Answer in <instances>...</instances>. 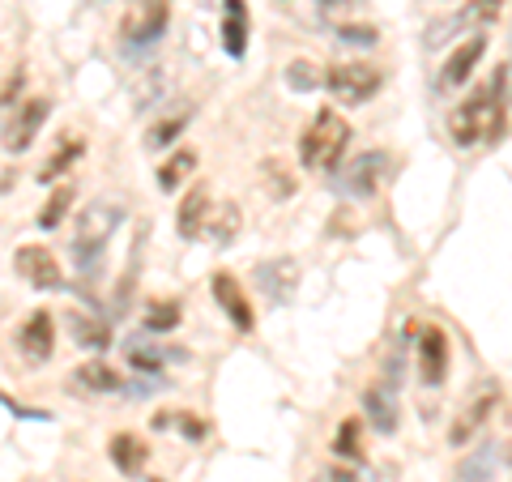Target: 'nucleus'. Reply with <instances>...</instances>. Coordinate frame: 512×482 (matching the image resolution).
<instances>
[{"label":"nucleus","mask_w":512,"mask_h":482,"mask_svg":"<svg viewBox=\"0 0 512 482\" xmlns=\"http://www.w3.org/2000/svg\"><path fill=\"white\" fill-rule=\"evenodd\" d=\"M120 222H124V201H116V197H99V201H90L86 210L77 214L73 256H77V265H82V273L99 269L107 239L120 231Z\"/></svg>","instance_id":"obj_1"},{"label":"nucleus","mask_w":512,"mask_h":482,"mask_svg":"<svg viewBox=\"0 0 512 482\" xmlns=\"http://www.w3.org/2000/svg\"><path fill=\"white\" fill-rule=\"evenodd\" d=\"M346 146H350V124L333 107H325L312 120L308 133H303L299 158H303V167H308V171H338Z\"/></svg>","instance_id":"obj_2"},{"label":"nucleus","mask_w":512,"mask_h":482,"mask_svg":"<svg viewBox=\"0 0 512 482\" xmlns=\"http://www.w3.org/2000/svg\"><path fill=\"white\" fill-rule=\"evenodd\" d=\"M389 175H393V158L389 154L384 150H363L359 158H350L346 167H338L333 188H338L346 201H367V197H376V192L384 188Z\"/></svg>","instance_id":"obj_3"},{"label":"nucleus","mask_w":512,"mask_h":482,"mask_svg":"<svg viewBox=\"0 0 512 482\" xmlns=\"http://www.w3.org/2000/svg\"><path fill=\"white\" fill-rule=\"evenodd\" d=\"M167 22H171L167 0H137V5H128V13L120 18V39L128 47H150V43L163 39Z\"/></svg>","instance_id":"obj_4"},{"label":"nucleus","mask_w":512,"mask_h":482,"mask_svg":"<svg viewBox=\"0 0 512 482\" xmlns=\"http://www.w3.org/2000/svg\"><path fill=\"white\" fill-rule=\"evenodd\" d=\"M325 86L333 90V99H342L346 107H359L380 94L384 73L372 69V64H338V69L325 73Z\"/></svg>","instance_id":"obj_5"},{"label":"nucleus","mask_w":512,"mask_h":482,"mask_svg":"<svg viewBox=\"0 0 512 482\" xmlns=\"http://www.w3.org/2000/svg\"><path fill=\"white\" fill-rule=\"evenodd\" d=\"M495 406H500V384H478L474 389V397L466 401V410L457 414V423L448 427V444L453 448H466L478 431H483L487 423H491V414H495Z\"/></svg>","instance_id":"obj_6"},{"label":"nucleus","mask_w":512,"mask_h":482,"mask_svg":"<svg viewBox=\"0 0 512 482\" xmlns=\"http://www.w3.org/2000/svg\"><path fill=\"white\" fill-rule=\"evenodd\" d=\"M448 359H453V350H448V333L440 325H427L419 333V380L427 389H440L448 380Z\"/></svg>","instance_id":"obj_7"},{"label":"nucleus","mask_w":512,"mask_h":482,"mask_svg":"<svg viewBox=\"0 0 512 482\" xmlns=\"http://www.w3.org/2000/svg\"><path fill=\"white\" fill-rule=\"evenodd\" d=\"M13 269H18L22 278L35 286V291H56V286L64 282V278H60L56 256H52V248H39V244L18 248V256H13Z\"/></svg>","instance_id":"obj_8"},{"label":"nucleus","mask_w":512,"mask_h":482,"mask_svg":"<svg viewBox=\"0 0 512 482\" xmlns=\"http://www.w3.org/2000/svg\"><path fill=\"white\" fill-rule=\"evenodd\" d=\"M500 9H504V0H470L461 13H453L448 22H436L427 30V47H440L444 35H461V30H474V26H487L491 18H500Z\"/></svg>","instance_id":"obj_9"},{"label":"nucleus","mask_w":512,"mask_h":482,"mask_svg":"<svg viewBox=\"0 0 512 482\" xmlns=\"http://www.w3.org/2000/svg\"><path fill=\"white\" fill-rule=\"evenodd\" d=\"M47 111H52V103H47V99H30V103L18 107V116H13L9 128H5V150L9 154H22V150L35 146V137H39V128L47 120Z\"/></svg>","instance_id":"obj_10"},{"label":"nucleus","mask_w":512,"mask_h":482,"mask_svg":"<svg viewBox=\"0 0 512 482\" xmlns=\"http://www.w3.org/2000/svg\"><path fill=\"white\" fill-rule=\"evenodd\" d=\"M18 350L26 363H47L56 350V325L52 312H30V320L18 329Z\"/></svg>","instance_id":"obj_11"},{"label":"nucleus","mask_w":512,"mask_h":482,"mask_svg":"<svg viewBox=\"0 0 512 482\" xmlns=\"http://www.w3.org/2000/svg\"><path fill=\"white\" fill-rule=\"evenodd\" d=\"M256 286L265 291L269 303H291L295 286H299V261H291V256H278V261H265L261 269H256Z\"/></svg>","instance_id":"obj_12"},{"label":"nucleus","mask_w":512,"mask_h":482,"mask_svg":"<svg viewBox=\"0 0 512 482\" xmlns=\"http://www.w3.org/2000/svg\"><path fill=\"white\" fill-rule=\"evenodd\" d=\"M210 286H214V299L222 303V312L231 316V325L239 333H248L256 325V316H252V303H248V295H244V286H239L235 273H214Z\"/></svg>","instance_id":"obj_13"},{"label":"nucleus","mask_w":512,"mask_h":482,"mask_svg":"<svg viewBox=\"0 0 512 482\" xmlns=\"http://www.w3.org/2000/svg\"><path fill=\"white\" fill-rule=\"evenodd\" d=\"M363 419L372 423L380 436H393L397 423H402V414H397V397L389 384H367L363 389Z\"/></svg>","instance_id":"obj_14"},{"label":"nucleus","mask_w":512,"mask_h":482,"mask_svg":"<svg viewBox=\"0 0 512 482\" xmlns=\"http://www.w3.org/2000/svg\"><path fill=\"white\" fill-rule=\"evenodd\" d=\"M483 52H487V39H483V35H466V39H461L457 52L448 56L444 73H440V86H461V82H470V73L478 69V60H483Z\"/></svg>","instance_id":"obj_15"},{"label":"nucleus","mask_w":512,"mask_h":482,"mask_svg":"<svg viewBox=\"0 0 512 482\" xmlns=\"http://www.w3.org/2000/svg\"><path fill=\"white\" fill-rule=\"evenodd\" d=\"M222 47L231 60H244L248 52V5L244 0H222Z\"/></svg>","instance_id":"obj_16"},{"label":"nucleus","mask_w":512,"mask_h":482,"mask_svg":"<svg viewBox=\"0 0 512 482\" xmlns=\"http://www.w3.org/2000/svg\"><path fill=\"white\" fill-rule=\"evenodd\" d=\"M111 465H116L120 474H128V478H137L141 470H146V457H150V448H146V440L141 436H133V431H116L111 436Z\"/></svg>","instance_id":"obj_17"},{"label":"nucleus","mask_w":512,"mask_h":482,"mask_svg":"<svg viewBox=\"0 0 512 482\" xmlns=\"http://www.w3.org/2000/svg\"><path fill=\"white\" fill-rule=\"evenodd\" d=\"M205 218H210V192H205L201 184L188 192V197L180 201V218H175V231H180V239H197L205 231Z\"/></svg>","instance_id":"obj_18"},{"label":"nucleus","mask_w":512,"mask_h":482,"mask_svg":"<svg viewBox=\"0 0 512 482\" xmlns=\"http://www.w3.org/2000/svg\"><path fill=\"white\" fill-rule=\"evenodd\" d=\"M500 444H483L474 448L470 457H461L457 465V478L453 482H495V470H500Z\"/></svg>","instance_id":"obj_19"},{"label":"nucleus","mask_w":512,"mask_h":482,"mask_svg":"<svg viewBox=\"0 0 512 482\" xmlns=\"http://www.w3.org/2000/svg\"><path fill=\"white\" fill-rule=\"evenodd\" d=\"M239 227H244V214H239L235 201H227V205H218V210H210V227H205V235H210L218 248H231L239 239Z\"/></svg>","instance_id":"obj_20"},{"label":"nucleus","mask_w":512,"mask_h":482,"mask_svg":"<svg viewBox=\"0 0 512 482\" xmlns=\"http://www.w3.org/2000/svg\"><path fill=\"white\" fill-rule=\"evenodd\" d=\"M69 325H73V337H77V346H90V350H107L111 346V329L103 325L94 312H73L69 316Z\"/></svg>","instance_id":"obj_21"},{"label":"nucleus","mask_w":512,"mask_h":482,"mask_svg":"<svg viewBox=\"0 0 512 482\" xmlns=\"http://www.w3.org/2000/svg\"><path fill=\"white\" fill-rule=\"evenodd\" d=\"M192 171H197V150H175L167 163L158 167V188H163V192H175Z\"/></svg>","instance_id":"obj_22"},{"label":"nucleus","mask_w":512,"mask_h":482,"mask_svg":"<svg viewBox=\"0 0 512 482\" xmlns=\"http://www.w3.org/2000/svg\"><path fill=\"white\" fill-rule=\"evenodd\" d=\"M73 380L82 384V389H90V393H120V389H124L120 372H111L107 363H86V367H77Z\"/></svg>","instance_id":"obj_23"},{"label":"nucleus","mask_w":512,"mask_h":482,"mask_svg":"<svg viewBox=\"0 0 512 482\" xmlns=\"http://www.w3.org/2000/svg\"><path fill=\"white\" fill-rule=\"evenodd\" d=\"M82 150H86V141H77V137H69V141H64V146H60V154H52V158H47V163H43V171H39V180H43V184H52V180H60V175H64V171H69V167L77 163V158H82Z\"/></svg>","instance_id":"obj_24"},{"label":"nucleus","mask_w":512,"mask_h":482,"mask_svg":"<svg viewBox=\"0 0 512 482\" xmlns=\"http://www.w3.org/2000/svg\"><path fill=\"white\" fill-rule=\"evenodd\" d=\"M77 201V192H73V184H60L52 197H47V205H43V214H39V227L43 231H56L60 222H64V214H69V205Z\"/></svg>","instance_id":"obj_25"},{"label":"nucleus","mask_w":512,"mask_h":482,"mask_svg":"<svg viewBox=\"0 0 512 482\" xmlns=\"http://www.w3.org/2000/svg\"><path fill=\"white\" fill-rule=\"evenodd\" d=\"M333 453L342 461H363V423L359 419H346L333 436Z\"/></svg>","instance_id":"obj_26"},{"label":"nucleus","mask_w":512,"mask_h":482,"mask_svg":"<svg viewBox=\"0 0 512 482\" xmlns=\"http://www.w3.org/2000/svg\"><path fill=\"white\" fill-rule=\"evenodd\" d=\"M167 359H175V355H167V350H150V346H141V342H128V363H133L137 372H146V376L163 372Z\"/></svg>","instance_id":"obj_27"},{"label":"nucleus","mask_w":512,"mask_h":482,"mask_svg":"<svg viewBox=\"0 0 512 482\" xmlns=\"http://www.w3.org/2000/svg\"><path fill=\"white\" fill-rule=\"evenodd\" d=\"M188 120H192V107H188V111H180V116L163 120V124H154V128H150V150H163V146H171V141L184 133V124H188Z\"/></svg>","instance_id":"obj_28"},{"label":"nucleus","mask_w":512,"mask_h":482,"mask_svg":"<svg viewBox=\"0 0 512 482\" xmlns=\"http://www.w3.org/2000/svg\"><path fill=\"white\" fill-rule=\"evenodd\" d=\"M175 325H180V303H175V299L154 303V308L146 312V329L150 333H171Z\"/></svg>","instance_id":"obj_29"},{"label":"nucleus","mask_w":512,"mask_h":482,"mask_svg":"<svg viewBox=\"0 0 512 482\" xmlns=\"http://www.w3.org/2000/svg\"><path fill=\"white\" fill-rule=\"evenodd\" d=\"M158 427H175L184 440H205V431H210L205 423L192 419V414H163V419H158Z\"/></svg>","instance_id":"obj_30"},{"label":"nucleus","mask_w":512,"mask_h":482,"mask_svg":"<svg viewBox=\"0 0 512 482\" xmlns=\"http://www.w3.org/2000/svg\"><path fill=\"white\" fill-rule=\"evenodd\" d=\"M320 82H325V77H316V69L308 60H295L291 69H286V86H291V90H316Z\"/></svg>","instance_id":"obj_31"},{"label":"nucleus","mask_w":512,"mask_h":482,"mask_svg":"<svg viewBox=\"0 0 512 482\" xmlns=\"http://www.w3.org/2000/svg\"><path fill=\"white\" fill-rule=\"evenodd\" d=\"M338 43H346V47H376L380 35H376V26H338Z\"/></svg>","instance_id":"obj_32"},{"label":"nucleus","mask_w":512,"mask_h":482,"mask_svg":"<svg viewBox=\"0 0 512 482\" xmlns=\"http://www.w3.org/2000/svg\"><path fill=\"white\" fill-rule=\"evenodd\" d=\"M265 171H269V188H274V197H291L295 180H286L282 175V163H265Z\"/></svg>","instance_id":"obj_33"},{"label":"nucleus","mask_w":512,"mask_h":482,"mask_svg":"<svg viewBox=\"0 0 512 482\" xmlns=\"http://www.w3.org/2000/svg\"><path fill=\"white\" fill-rule=\"evenodd\" d=\"M22 86H26V77H22V73H13V77H9V86H5V94H0V111H9V107H13V99L22 94Z\"/></svg>","instance_id":"obj_34"},{"label":"nucleus","mask_w":512,"mask_h":482,"mask_svg":"<svg viewBox=\"0 0 512 482\" xmlns=\"http://www.w3.org/2000/svg\"><path fill=\"white\" fill-rule=\"evenodd\" d=\"M312 482H359V474H350V470H342V465H333V470H320Z\"/></svg>","instance_id":"obj_35"},{"label":"nucleus","mask_w":512,"mask_h":482,"mask_svg":"<svg viewBox=\"0 0 512 482\" xmlns=\"http://www.w3.org/2000/svg\"><path fill=\"white\" fill-rule=\"evenodd\" d=\"M504 90H508V107H512V64H504Z\"/></svg>","instance_id":"obj_36"},{"label":"nucleus","mask_w":512,"mask_h":482,"mask_svg":"<svg viewBox=\"0 0 512 482\" xmlns=\"http://www.w3.org/2000/svg\"><path fill=\"white\" fill-rule=\"evenodd\" d=\"M150 482H163V478H150Z\"/></svg>","instance_id":"obj_37"}]
</instances>
